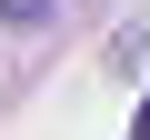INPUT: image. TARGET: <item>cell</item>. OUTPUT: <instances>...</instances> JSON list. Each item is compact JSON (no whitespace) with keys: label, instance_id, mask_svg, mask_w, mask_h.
I'll return each mask as SVG.
<instances>
[{"label":"cell","instance_id":"7a4b0ae2","mask_svg":"<svg viewBox=\"0 0 150 140\" xmlns=\"http://www.w3.org/2000/svg\"><path fill=\"white\" fill-rule=\"evenodd\" d=\"M130 140H150V100H140V120H130Z\"/></svg>","mask_w":150,"mask_h":140},{"label":"cell","instance_id":"6da1fadb","mask_svg":"<svg viewBox=\"0 0 150 140\" xmlns=\"http://www.w3.org/2000/svg\"><path fill=\"white\" fill-rule=\"evenodd\" d=\"M60 0H0V20H50Z\"/></svg>","mask_w":150,"mask_h":140}]
</instances>
